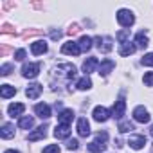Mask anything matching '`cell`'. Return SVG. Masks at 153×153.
I'll list each match as a JSON object with an SVG mask.
<instances>
[{"instance_id":"cell-1","label":"cell","mask_w":153,"mask_h":153,"mask_svg":"<svg viewBox=\"0 0 153 153\" xmlns=\"http://www.w3.org/2000/svg\"><path fill=\"white\" fill-rule=\"evenodd\" d=\"M76 76H78V70L72 63H59L51 70V85L52 88H59L61 85H68Z\"/></svg>"},{"instance_id":"cell-2","label":"cell","mask_w":153,"mask_h":153,"mask_svg":"<svg viewBox=\"0 0 153 153\" xmlns=\"http://www.w3.org/2000/svg\"><path fill=\"white\" fill-rule=\"evenodd\" d=\"M106 140H108V133L106 131H97L96 139L88 144V149L92 153H101V151L106 149Z\"/></svg>"},{"instance_id":"cell-3","label":"cell","mask_w":153,"mask_h":153,"mask_svg":"<svg viewBox=\"0 0 153 153\" xmlns=\"http://www.w3.org/2000/svg\"><path fill=\"white\" fill-rule=\"evenodd\" d=\"M117 22L123 25V27H131L135 24V16L130 9H119L117 11Z\"/></svg>"},{"instance_id":"cell-4","label":"cell","mask_w":153,"mask_h":153,"mask_svg":"<svg viewBox=\"0 0 153 153\" xmlns=\"http://www.w3.org/2000/svg\"><path fill=\"white\" fill-rule=\"evenodd\" d=\"M94 42H96L97 51L103 52V54H106V52H110V51L114 49V40H112L110 36H97Z\"/></svg>"},{"instance_id":"cell-5","label":"cell","mask_w":153,"mask_h":153,"mask_svg":"<svg viewBox=\"0 0 153 153\" xmlns=\"http://www.w3.org/2000/svg\"><path fill=\"white\" fill-rule=\"evenodd\" d=\"M40 70H42V63H25L22 67V76L33 79V78H36V76L40 74Z\"/></svg>"},{"instance_id":"cell-6","label":"cell","mask_w":153,"mask_h":153,"mask_svg":"<svg viewBox=\"0 0 153 153\" xmlns=\"http://www.w3.org/2000/svg\"><path fill=\"white\" fill-rule=\"evenodd\" d=\"M92 115H94V121H97V123H106V121L112 117V112H110L108 108H105V106H96L94 112H92Z\"/></svg>"},{"instance_id":"cell-7","label":"cell","mask_w":153,"mask_h":153,"mask_svg":"<svg viewBox=\"0 0 153 153\" xmlns=\"http://www.w3.org/2000/svg\"><path fill=\"white\" fill-rule=\"evenodd\" d=\"M61 54H68V56H78L81 54V49H79V43L78 42H67L61 45Z\"/></svg>"},{"instance_id":"cell-8","label":"cell","mask_w":153,"mask_h":153,"mask_svg":"<svg viewBox=\"0 0 153 153\" xmlns=\"http://www.w3.org/2000/svg\"><path fill=\"white\" fill-rule=\"evenodd\" d=\"M133 119L137 123H149V112L144 108V106H135L133 108Z\"/></svg>"},{"instance_id":"cell-9","label":"cell","mask_w":153,"mask_h":153,"mask_svg":"<svg viewBox=\"0 0 153 153\" xmlns=\"http://www.w3.org/2000/svg\"><path fill=\"white\" fill-rule=\"evenodd\" d=\"M124 112H126V101L121 97V99L115 101V105H114V108H112V117H115V119H123Z\"/></svg>"},{"instance_id":"cell-10","label":"cell","mask_w":153,"mask_h":153,"mask_svg":"<svg viewBox=\"0 0 153 153\" xmlns=\"http://www.w3.org/2000/svg\"><path fill=\"white\" fill-rule=\"evenodd\" d=\"M83 72H85V76H88L90 72H94L96 68H99V61H97V58H94V56H90V58H87L85 61H83Z\"/></svg>"},{"instance_id":"cell-11","label":"cell","mask_w":153,"mask_h":153,"mask_svg":"<svg viewBox=\"0 0 153 153\" xmlns=\"http://www.w3.org/2000/svg\"><path fill=\"white\" fill-rule=\"evenodd\" d=\"M42 92H43V87H42L40 83H31V85L25 88V96H27L29 99H38Z\"/></svg>"},{"instance_id":"cell-12","label":"cell","mask_w":153,"mask_h":153,"mask_svg":"<svg viewBox=\"0 0 153 153\" xmlns=\"http://www.w3.org/2000/svg\"><path fill=\"white\" fill-rule=\"evenodd\" d=\"M78 135L79 137H88L90 135V124H88L87 117H79L78 119Z\"/></svg>"},{"instance_id":"cell-13","label":"cell","mask_w":153,"mask_h":153,"mask_svg":"<svg viewBox=\"0 0 153 153\" xmlns=\"http://www.w3.org/2000/svg\"><path fill=\"white\" fill-rule=\"evenodd\" d=\"M34 114L38 115V117H42V119H49L52 114H51V106L49 105H45V103H38L36 106H34Z\"/></svg>"},{"instance_id":"cell-14","label":"cell","mask_w":153,"mask_h":153,"mask_svg":"<svg viewBox=\"0 0 153 153\" xmlns=\"http://www.w3.org/2000/svg\"><path fill=\"white\" fill-rule=\"evenodd\" d=\"M70 135V124H56L54 128V137L56 139H67Z\"/></svg>"},{"instance_id":"cell-15","label":"cell","mask_w":153,"mask_h":153,"mask_svg":"<svg viewBox=\"0 0 153 153\" xmlns=\"http://www.w3.org/2000/svg\"><path fill=\"white\" fill-rule=\"evenodd\" d=\"M45 135H47V124H42V126H38L33 133H29V140L31 142H36V140H40V139H45Z\"/></svg>"},{"instance_id":"cell-16","label":"cell","mask_w":153,"mask_h":153,"mask_svg":"<svg viewBox=\"0 0 153 153\" xmlns=\"http://www.w3.org/2000/svg\"><path fill=\"white\" fill-rule=\"evenodd\" d=\"M114 68H115V63H114L112 59H103L97 70H99V76H103V78H105V76H108Z\"/></svg>"},{"instance_id":"cell-17","label":"cell","mask_w":153,"mask_h":153,"mask_svg":"<svg viewBox=\"0 0 153 153\" xmlns=\"http://www.w3.org/2000/svg\"><path fill=\"white\" fill-rule=\"evenodd\" d=\"M72 119H74V112H72L70 108L61 110V112H59V115H58V123H59V124H70V123H72Z\"/></svg>"},{"instance_id":"cell-18","label":"cell","mask_w":153,"mask_h":153,"mask_svg":"<svg viewBox=\"0 0 153 153\" xmlns=\"http://www.w3.org/2000/svg\"><path fill=\"white\" fill-rule=\"evenodd\" d=\"M128 144H130V148H133V149H140V148L146 144V137H144V135H131V137L128 139Z\"/></svg>"},{"instance_id":"cell-19","label":"cell","mask_w":153,"mask_h":153,"mask_svg":"<svg viewBox=\"0 0 153 153\" xmlns=\"http://www.w3.org/2000/svg\"><path fill=\"white\" fill-rule=\"evenodd\" d=\"M31 52H33L34 56H40V54H45V52H47V43H45L43 40H38V42H34V43H31Z\"/></svg>"},{"instance_id":"cell-20","label":"cell","mask_w":153,"mask_h":153,"mask_svg":"<svg viewBox=\"0 0 153 153\" xmlns=\"http://www.w3.org/2000/svg\"><path fill=\"white\" fill-rule=\"evenodd\" d=\"M24 112H25V106H24L22 103H13V105L7 106V114H9L11 117H20Z\"/></svg>"},{"instance_id":"cell-21","label":"cell","mask_w":153,"mask_h":153,"mask_svg":"<svg viewBox=\"0 0 153 153\" xmlns=\"http://www.w3.org/2000/svg\"><path fill=\"white\" fill-rule=\"evenodd\" d=\"M76 88L78 90H90L92 88V79L88 76H83V78L78 79V83H76Z\"/></svg>"},{"instance_id":"cell-22","label":"cell","mask_w":153,"mask_h":153,"mask_svg":"<svg viewBox=\"0 0 153 153\" xmlns=\"http://www.w3.org/2000/svg\"><path fill=\"white\" fill-rule=\"evenodd\" d=\"M137 51V45H133V43H130V42H126V43H123L121 47H119V54L121 56H130V54H133Z\"/></svg>"},{"instance_id":"cell-23","label":"cell","mask_w":153,"mask_h":153,"mask_svg":"<svg viewBox=\"0 0 153 153\" xmlns=\"http://www.w3.org/2000/svg\"><path fill=\"white\" fill-rule=\"evenodd\" d=\"M15 94H16V88L11 87V85H2V87H0V96H2L4 99H9V97H13Z\"/></svg>"},{"instance_id":"cell-24","label":"cell","mask_w":153,"mask_h":153,"mask_svg":"<svg viewBox=\"0 0 153 153\" xmlns=\"http://www.w3.org/2000/svg\"><path fill=\"white\" fill-rule=\"evenodd\" d=\"M0 135H2V139H11V137H15V126L9 124V123H6V124L2 126V130H0Z\"/></svg>"},{"instance_id":"cell-25","label":"cell","mask_w":153,"mask_h":153,"mask_svg":"<svg viewBox=\"0 0 153 153\" xmlns=\"http://www.w3.org/2000/svg\"><path fill=\"white\" fill-rule=\"evenodd\" d=\"M135 43H137V47H140V49H144L148 43H149V40H148V34L144 33V31H140V33H137L135 34Z\"/></svg>"},{"instance_id":"cell-26","label":"cell","mask_w":153,"mask_h":153,"mask_svg":"<svg viewBox=\"0 0 153 153\" xmlns=\"http://www.w3.org/2000/svg\"><path fill=\"white\" fill-rule=\"evenodd\" d=\"M33 126H34V119H33V117H29V115L20 117V121H18V128H22V130H29V128H33Z\"/></svg>"},{"instance_id":"cell-27","label":"cell","mask_w":153,"mask_h":153,"mask_svg":"<svg viewBox=\"0 0 153 153\" xmlns=\"http://www.w3.org/2000/svg\"><path fill=\"white\" fill-rule=\"evenodd\" d=\"M92 42H94V40H92L90 36H81V38H79V42H78V43H79V49H81V52H87V51H90V47H92Z\"/></svg>"},{"instance_id":"cell-28","label":"cell","mask_w":153,"mask_h":153,"mask_svg":"<svg viewBox=\"0 0 153 153\" xmlns=\"http://www.w3.org/2000/svg\"><path fill=\"white\" fill-rule=\"evenodd\" d=\"M119 131L121 133H128V131H131V130H135L133 128V123H130V121H119Z\"/></svg>"},{"instance_id":"cell-29","label":"cell","mask_w":153,"mask_h":153,"mask_svg":"<svg viewBox=\"0 0 153 153\" xmlns=\"http://www.w3.org/2000/svg\"><path fill=\"white\" fill-rule=\"evenodd\" d=\"M117 40H119V43H121V45H123V43H126V42H130V29L119 31V33H117Z\"/></svg>"},{"instance_id":"cell-30","label":"cell","mask_w":153,"mask_h":153,"mask_svg":"<svg viewBox=\"0 0 153 153\" xmlns=\"http://www.w3.org/2000/svg\"><path fill=\"white\" fill-rule=\"evenodd\" d=\"M140 63H142V65H146V67H153V52H148L146 56H142Z\"/></svg>"},{"instance_id":"cell-31","label":"cell","mask_w":153,"mask_h":153,"mask_svg":"<svg viewBox=\"0 0 153 153\" xmlns=\"http://www.w3.org/2000/svg\"><path fill=\"white\" fill-rule=\"evenodd\" d=\"M142 81H144L146 87H153V72H146L144 78H142Z\"/></svg>"},{"instance_id":"cell-32","label":"cell","mask_w":153,"mask_h":153,"mask_svg":"<svg viewBox=\"0 0 153 153\" xmlns=\"http://www.w3.org/2000/svg\"><path fill=\"white\" fill-rule=\"evenodd\" d=\"M43 153H59V146L58 144H49L47 148H43Z\"/></svg>"},{"instance_id":"cell-33","label":"cell","mask_w":153,"mask_h":153,"mask_svg":"<svg viewBox=\"0 0 153 153\" xmlns=\"http://www.w3.org/2000/svg\"><path fill=\"white\" fill-rule=\"evenodd\" d=\"M67 149H70V151H76V149H79V142L76 140V139L68 140V142H67Z\"/></svg>"},{"instance_id":"cell-34","label":"cell","mask_w":153,"mask_h":153,"mask_svg":"<svg viewBox=\"0 0 153 153\" xmlns=\"http://www.w3.org/2000/svg\"><path fill=\"white\" fill-rule=\"evenodd\" d=\"M25 54H27L25 49H18V51L15 52V59H16V61H24V59H25Z\"/></svg>"},{"instance_id":"cell-35","label":"cell","mask_w":153,"mask_h":153,"mask_svg":"<svg viewBox=\"0 0 153 153\" xmlns=\"http://www.w3.org/2000/svg\"><path fill=\"white\" fill-rule=\"evenodd\" d=\"M11 70H13V65H11V63H4L2 68H0V74H2V76H7Z\"/></svg>"},{"instance_id":"cell-36","label":"cell","mask_w":153,"mask_h":153,"mask_svg":"<svg viewBox=\"0 0 153 153\" xmlns=\"http://www.w3.org/2000/svg\"><path fill=\"white\" fill-rule=\"evenodd\" d=\"M52 38H54V40H58V38H61V33H59V31H58V33H52Z\"/></svg>"},{"instance_id":"cell-37","label":"cell","mask_w":153,"mask_h":153,"mask_svg":"<svg viewBox=\"0 0 153 153\" xmlns=\"http://www.w3.org/2000/svg\"><path fill=\"white\" fill-rule=\"evenodd\" d=\"M4 153H20V151H16V149H7V151H4Z\"/></svg>"},{"instance_id":"cell-38","label":"cell","mask_w":153,"mask_h":153,"mask_svg":"<svg viewBox=\"0 0 153 153\" xmlns=\"http://www.w3.org/2000/svg\"><path fill=\"white\" fill-rule=\"evenodd\" d=\"M149 133H151V135H153V124H151V130H149Z\"/></svg>"},{"instance_id":"cell-39","label":"cell","mask_w":153,"mask_h":153,"mask_svg":"<svg viewBox=\"0 0 153 153\" xmlns=\"http://www.w3.org/2000/svg\"><path fill=\"white\" fill-rule=\"evenodd\" d=\"M151 153H153V148H151Z\"/></svg>"}]
</instances>
